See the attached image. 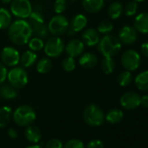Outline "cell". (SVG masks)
<instances>
[{
	"mask_svg": "<svg viewBox=\"0 0 148 148\" xmlns=\"http://www.w3.org/2000/svg\"><path fill=\"white\" fill-rule=\"evenodd\" d=\"M8 36L11 41L17 45H25L32 37V30L25 19H18L8 27Z\"/></svg>",
	"mask_w": 148,
	"mask_h": 148,
	"instance_id": "cell-1",
	"label": "cell"
},
{
	"mask_svg": "<svg viewBox=\"0 0 148 148\" xmlns=\"http://www.w3.org/2000/svg\"><path fill=\"white\" fill-rule=\"evenodd\" d=\"M98 50L104 57L116 56L121 50V42L113 35L106 34L98 44Z\"/></svg>",
	"mask_w": 148,
	"mask_h": 148,
	"instance_id": "cell-2",
	"label": "cell"
},
{
	"mask_svg": "<svg viewBox=\"0 0 148 148\" xmlns=\"http://www.w3.org/2000/svg\"><path fill=\"white\" fill-rule=\"evenodd\" d=\"M15 123L20 126H28L36 119V112L30 106H21L18 107L12 113Z\"/></svg>",
	"mask_w": 148,
	"mask_h": 148,
	"instance_id": "cell-3",
	"label": "cell"
},
{
	"mask_svg": "<svg viewBox=\"0 0 148 148\" xmlns=\"http://www.w3.org/2000/svg\"><path fill=\"white\" fill-rule=\"evenodd\" d=\"M7 80L15 89H22L28 83V73L22 66L13 67L7 73Z\"/></svg>",
	"mask_w": 148,
	"mask_h": 148,
	"instance_id": "cell-4",
	"label": "cell"
},
{
	"mask_svg": "<svg viewBox=\"0 0 148 148\" xmlns=\"http://www.w3.org/2000/svg\"><path fill=\"white\" fill-rule=\"evenodd\" d=\"M83 118L86 123L91 126H99L105 121L104 112L94 104H91L86 107L83 112Z\"/></svg>",
	"mask_w": 148,
	"mask_h": 148,
	"instance_id": "cell-5",
	"label": "cell"
},
{
	"mask_svg": "<svg viewBox=\"0 0 148 148\" xmlns=\"http://www.w3.org/2000/svg\"><path fill=\"white\" fill-rule=\"evenodd\" d=\"M64 50V43L59 36H53L48 38L44 45V51L49 58L59 57Z\"/></svg>",
	"mask_w": 148,
	"mask_h": 148,
	"instance_id": "cell-6",
	"label": "cell"
},
{
	"mask_svg": "<svg viewBox=\"0 0 148 148\" xmlns=\"http://www.w3.org/2000/svg\"><path fill=\"white\" fill-rule=\"evenodd\" d=\"M69 25L70 22L64 16L58 14L51 18L48 23L47 27L49 32L53 36H61L66 33L69 28Z\"/></svg>",
	"mask_w": 148,
	"mask_h": 148,
	"instance_id": "cell-7",
	"label": "cell"
},
{
	"mask_svg": "<svg viewBox=\"0 0 148 148\" xmlns=\"http://www.w3.org/2000/svg\"><path fill=\"white\" fill-rule=\"evenodd\" d=\"M32 12V5L29 0H12L11 2V12L20 19L28 18Z\"/></svg>",
	"mask_w": 148,
	"mask_h": 148,
	"instance_id": "cell-8",
	"label": "cell"
},
{
	"mask_svg": "<svg viewBox=\"0 0 148 148\" xmlns=\"http://www.w3.org/2000/svg\"><path fill=\"white\" fill-rule=\"evenodd\" d=\"M140 61L139 54L134 50L125 51L121 57V64L123 67L129 71L137 70L140 64Z\"/></svg>",
	"mask_w": 148,
	"mask_h": 148,
	"instance_id": "cell-9",
	"label": "cell"
},
{
	"mask_svg": "<svg viewBox=\"0 0 148 148\" xmlns=\"http://www.w3.org/2000/svg\"><path fill=\"white\" fill-rule=\"evenodd\" d=\"M1 61L5 66L14 67L19 64L20 53L19 51L12 46H5L3 48L1 54Z\"/></svg>",
	"mask_w": 148,
	"mask_h": 148,
	"instance_id": "cell-10",
	"label": "cell"
},
{
	"mask_svg": "<svg viewBox=\"0 0 148 148\" xmlns=\"http://www.w3.org/2000/svg\"><path fill=\"white\" fill-rule=\"evenodd\" d=\"M86 25H87V18L83 14H77L71 20L66 33L68 34V36L73 37L79 32H81L86 26Z\"/></svg>",
	"mask_w": 148,
	"mask_h": 148,
	"instance_id": "cell-11",
	"label": "cell"
},
{
	"mask_svg": "<svg viewBox=\"0 0 148 148\" xmlns=\"http://www.w3.org/2000/svg\"><path fill=\"white\" fill-rule=\"evenodd\" d=\"M120 105L127 110L137 108L140 106V96L134 92H127L121 96Z\"/></svg>",
	"mask_w": 148,
	"mask_h": 148,
	"instance_id": "cell-12",
	"label": "cell"
},
{
	"mask_svg": "<svg viewBox=\"0 0 148 148\" xmlns=\"http://www.w3.org/2000/svg\"><path fill=\"white\" fill-rule=\"evenodd\" d=\"M85 50V44L79 39H72L64 46V51L69 57L76 58L83 54Z\"/></svg>",
	"mask_w": 148,
	"mask_h": 148,
	"instance_id": "cell-13",
	"label": "cell"
},
{
	"mask_svg": "<svg viewBox=\"0 0 148 148\" xmlns=\"http://www.w3.org/2000/svg\"><path fill=\"white\" fill-rule=\"evenodd\" d=\"M138 38L137 31L129 25L123 26L119 32V39L125 45H132Z\"/></svg>",
	"mask_w": 148,
	"mask_h": 148,
	"instance_id": "cell-14",
	"label": "cell"
},
{
	"mask_svg": "<svg viewBox=\"0 0 148 148\" xmlns=\"http://www.w3.org/2000/svg\"><path fill=\"white\" fill-rule=\"evenodd\" d=\"M82 39H83L84 44H86L87 46L89 47L95 46L99 44L100 40L99 33L94 28H88L83 32Z\"/></svg>",
	"mask_w": 148,
	"mask_h": 148,
	"instance_id": "cell-15",
	"label": "cell"
},
{
	"mask_svg": "<svg viewBox=\"0 0 148 148\" xmlns=\"http://www.w3.org/2000/svg\"><path fill=\"white\" fill-rule=\"evenodd\" d=\"M134 29L140 33H148V12H142L134 19Z\"/></svg>",
	"mask_w": 148,
	"mask_h": 148,
	"instance_id": "cell-16",
	"label": "cell"
},
{
	"mask_svg": "<svg viewBox=\"0 0 148 148\" xmlns=\"http://www.w3.org/2000/svg\"><path fill=\"white\" fill-rule=\"evenodd\" d=\"M98 57L92 52H86L80 55L79 59V64L81 67L85 69H92L95 67L98 64Z\"/></svg>",
	"mask_w": 148,
	"mask_h": 148,
	"instance_id": "cell-17",
	"label": "cell"
},
{
	"mask_svg": "<svg viewBox=\"0 0 148 148\" xmlns=\"http://www.w3.org/2000/svg\"><path fill=\"white\" fill-rule=\"evenodd\" d=\"M105 0H83L82 5L84 9L90 13H96L102 10Z\"/></svg>",
	"mask_w": 148,
	"mask_h": 148,
	"instance_id": "cell-18",
	"label": "cell"
},
{
	"mask_svg": "<svg viewBox=\"0 0 148 148\" xmlns=\"http://www.w3.org/2000/svg\"><path fill=\"white\" fill-rule=\"evenodd\" d=\"M37 58H38V56L35 53V51L32 50H27L22 55H20L19 63L22 65V67L29 68L36 63Z\"/></svg>",
	"mask_w": 148,
	"mask_h": 148,
	"instance_id": "cell-19",
	"label": "cell"
},
{
	"mask_svg": "<svg viewBox=\"0 0 148 148\" xmlns=\"http://www.w3.org/2000/svg\"><path fill=\"white\" fill-rule=\"evenodd\" d=\"M0 97L6 100H12L18 97L17 89L12 86L10 84L0 85Z\"/></svg>",
	"mask_w": 148,
	"mask_h": 148,
	"instance_id": "cell-20",
	"label": "cell"
},
{
	"mask_svg": "<svg viewBox=\"0 0 148 148\" xmlns=\"http://www.w3.org/2000/svg\"><path fill=\"white\" fill-rule=\"evenodd\" d=\"M25 136L29 142L38 143L41 139V132L38 127L30 125L25 131Z\"/></svg>",
	"mask_w": 148,
	"mask_h": 148,
	"instance_id": "cell-21",
	"label": "cell"
},
{
	"mask_svg": "<svg viewBox=\"0 0 148 148\" xmlns=\"http://www.w3.org/2000/svg\"><path fill=\"white\" fill-rule=\"evenodd\" d=\"M12 109L10 106H2L0 108V128H5L12 117Z\"/></svg>",
	"mask_w": 148,
	"mask_h": 148,
	"instance_id": "cell-22",
	"label": "cell"
},
{
	"mask_svg": "<svg viewBox=\"0 0 148 148\" xmlns=\"http://www.w3.org/2000/svg\"><path fill=\"white\" fill-rule=\"evenodd\" d=\"M135 86L140 91H148V70L140 72L136 76Z\"/></svg>",
	"mask_w": 148,
	"mask_h": 148,
	"instance_id": "cell-23",
	"label": "cell"
},
{
	"mask_svg": "<svg viewBox=\"0 0 148 148\" xmlns=\"http://www.w3.org/2000/svg\"><path fill=\"white\" fill-rule=\"evenodd\" d=\"M12 22V18L11 12L4 7H0V30L8 28Z\"/></svg>",
	"mask_w": 148,
	"mask_h": 148,
	"instance_id": "cell-24",
	"label": "cell"
},
{
	"mask_svg": "<svg viewBox=\"0 0 148 148\" xmlns=\"http://www.w3.org/2000/svg\"><path fill=\"white\" fill-rule=\"evenodd\" d=\"M52 68V63L50 58H42L38 60L36 65L37 71L40 74H46L50 72Z\"/></svg>",
	"mask_w": 148,
	"mask_h": 148,
	"instance_id": "cell-25",
	"label": "cell"
},
{
	"mask_svg": "<svg viewBox=\"0 0 148 148\" xmlns=\"http://www.w3.org/2000/svg\"><path fill=\"white\" fill-rule=\"evenodd\" d=\"M123 117H124V114L120 109L113 108L106 113V115L105 116V119L111 124H116V123L120 122L123 119Z\"/></svg>",
	"mask_w": 148,
	"mask_h": 148,
	"instance_id": "cell-26",
	"label": "cell"
},
{
	"mask_svg": "<svg viewBox=\"0 0 148 148\" xmlns=\"http://www.w3.org/2000/svg\"><path fill=\"white\" fill-rule=\"evenodd\" d=\"M123 12V5L119 2H113L108 8V15L112 19L119 18Z\"/></svg>",
	"mask_w": 148,
	"mask_h": 148,
	"instance_id": "cell-27",
	"label": "cell"
},
{
	"mask_svg": "<svg viewBox=\"0 0 148 148\" xmlns=\"http://www.w3.org/2000/svg\"><path fill=\"white\" fill-rule=\"evenodd\" d=\"M29 20H28V23L30 24L31 27H34V26H37V25H43L45 24V18H44V16L42 15V13L36 10V11H32L31 15L29 16Z\"/></svg>",
	"mask_w": 148,
	"mask_h": 148,
	"instance_id": "cell-28",
	"label": "cell"
},
{
	"mask_svg": "<svg viewBox=\"0 0 148 148\" xmlns=\"http://www.w3.org/2000/svg\"><path fill=\"white\" fill-rule=\"evenodd\" d=\"M101 69L106 74L112 73L115 69V62L113 58L111 57H104L101 62Z\"/></svg>",
	"mask_w": 148,
	"mask_h": 148,
	"instance_id": "cell-29",
	"label": "cell"
},
{
	"mask_svg": "<svg viewBox=\"0 0 148 148\" xmlns=\"http://www.w3.org/2000/svg\"><path fill=\"white\" fill-rule=\"evenodd\" d=\"M32 35H34L35 37H38L42 39L47 38L50 33L47 25H45V24L32 27Z\"/></svg>",
	"mask_w": 148,
	"mask_h": 148,
	"instance_id": "cell-30",
	"label": "cell"
},
{
	"mask_svg": "<svg viewBox=\"0 0 148 148\" xmlns=\"http://www.w3.org/2000/svg\"><path fill=\"white\" fill-rule=\"evenodd\" d=\"M27 44H28V46H29L30 50H32L33 51H41L44 48V45H45V43H44L43 39L38 38V37L31 38Z\"/></svg>",
	"mask_w": 148,
	"mask_h": 148,
	"instance_id": "cell-31",
	"label": "cell"
},
{
	"mask_svg": "<svg viewBox=\"0 0 148 148\" xmlns=\"http://www.w3.org/2000/svg\"><path fill=\"white\" fill-rule=\"evenodd\" d=\"M132 82V74L129 71L125 70L120 72L118 76V83L120 86H127Z\"/></svg>",
	"mask_w": 148,
	"mask_h": 148,
	"instance_id": "cell-32",
	"label": "cell"
},
{
	"mask_svg": "<svg viewBox=\"0 0 148 148\" xmlns=\"http://www.w3.org/2000/svg\"><path fill=\"white\" fill-rule=\"evenodd\" d=\"M62 67L67 72L73 71L74 70H75V68H76L75 58H72V57H69L68 56L65 58H64V60L62 62Z\"/></svg>",
	"mask_w": 148,
	"mask_h": 148,
	"instance_id": "cell-33",
	"label": "cell"
},
{
	"mask_svg": "<svg viewBox=\"0 0 148 148\" xmlns=\"http://www.w3.org/2000/svg\"><path fill=\"white\" fill-rule=\"evenodd\" d=\"M112 29H113V25L110 21L105 20V21H102L98 25L97 31L99 32V33H101V34H108L112 31Z\"/></svg>",
	"mask_w": 148,
	"mask_h": 148,
	"instance_id": "cell-34",
	"label": "cell"
},
{
	"mask_svg": "<svg viewBox=\"0 0 148 148\" xmlns=\"http://www.w3.org/2000/svg\"><path fill=\"white\" fill-rule=\"evenodd\" d=\"M137 11H138V3L134 1V0L128 2L125 7V14L127 17H132L135 15Z\"/></svg>",
	"mask_w": 148,
	"mask_h": 148,
	"instance_id": "cell-35",
	"label": "cell"
},
{
	"mask_svg": "<svg viewBox=\"0 0 148 148\" xmlns=\"http://www.w3.org/2000/svg\"><path fill=\"white\" fill-rule=\"evenodd\" d=\"M67 8L66 0H55L53 4V10L56 14H62Z\"/></svg>",
	"mask_w": 148,
	"mask_h": 148,
	"instance_id": "cell-36",
	"label": "cell"
},
{
	"mask_svg": "<svg viewBox=\"0 0 148 148\" xmlns=\"http://www.w3.org/2000/svg\"><path fill=\"white\" fill-rule=\"evenodd\" d=\"M64 148H85L83 142L79 139L73 138L67 141L64 146Z\"/></svg>",
	"mask_w": 148,
	"mask_h": 148,
	"instance_id": "cell-37",
	"label": "cell"
},
{
	"mask_svg": "<svg viewBox=\"0 0 148 148\" xmlns=\"http://www.w3.org/2000/svg\"><path fill=\"white\" fill-rule=\"evenodd\" d=\"M45 148H63V143L58 138H51L46 143Z\"/></svg>",
	"mask_w": 148,
	"mask_h": 148,
	"instance_id": "cell-38",
	"label": "cell"
},
{
	"mask_svg": "<svg viewBox=\"0 0 148 148\" xmlns=\"http://www.w3.org/2000/svg\"><path fill=\"white\" fill-rule=\"evenodd\" d=\"M7 73L8 71L6 66L2 62H0V85L5 83V81L7 79Z\"/></svg>",
	"mask_w": 148,
	"mask_h": 148,
	"instance_id": "cell-39",
	"label": "cell"
},
{
	"mask_svg": "<svg viewBox=\"0 0 148 148\" xmlns=\"http://www.w3.org/2000/svg\"><path fill=\"white\" fill-rule=\"evenodd\" d=\"M86 148H104V144L99 139H93L86 145Z\"/></svg>",
	"mask_w": 148,
	"mask_h": 148,
	"instance_id": "cell-40",
	"label": "cell"
},
{
	"mask_svg": "<svg viewBox=\"0 0 148 148\" xmlns=\"http://www.w3.org/2000/svg\"><path fill=\"white\" fill-rule=\"evenodd\" d=\"M140 106L145 108H148V95H144L140 97Z\"/></svg>",
	"mask_w": 148,
	"mask_h": 148,
	"instance_id": "cell-41",
	"label": "cell"
},
{
	"mask_svg": "<svg viewBox=\"0 0 148 148\" xmlns=\"http://www.w3.org/2000/svg\"><path fill=\"white\" fill-rule=\"evenodd\" d=\"M141 51H142V53L145 57L148 58V42L142 44V45H141Z\"/></svg>",
	"mask_w": 148,
	"mask_h": 148,
	"instance_id": "cell-42",
	"label": "cell"
},
{
	"mask_svg": "<svg viewBox=\"0 0 148 148\" xmlns=\"http://www.w3.org/2000/svg\"><path fill=\"white\" fill-rule=\"evenodd\" d=\"M8 135L12 138H18V132L15 129L13 128H10L8 131Z\"/></svg>",
	"mask_w": 148,
	"mask_h": 148,
	"instance_id": "cell-43",
	"label": "cell"
},
{
	"mask_svg": "<svg viewBox=\"0 0 148 148\" xmlns=\"http://www.w3.org/2000/svg\"><path fill=\"white\" fill-rule=\"evenodd\" d=\"M26 148H43V146L41 145H30Z\"/></svg>",
	"mask_w": 148,
	"mask_h": 148,
	"instance_id": "cell-44",
	"label": "cell"
},
{
	"mask_svg": "<svg viewBox=\"0 0 148 148\" xmlns=\"http://www.w3.org/2000/svg\"><path fill=\"white\" fill-rule=\"evenodd\" d=\"M1 1H2L4 4H10V3L12 1V0H1Z\"/></svg>",
	"mask_w": 148,
	"mask_h": 148,
	"instance_id": "cell-45",
	"label": "cell"
},
{
	"mask_svg": "<svg viewBox=\"0 0 148 148\" xmlns=\"http://www.w3.org/2000/svg\"><path fill=\"white\" fill-rule=\"evenodd\" d=\"M134 1H136L137 3H139V2H143V1H145V0H134Z\"/></svg>",
	"mask_w": 148,
	"mask_h": 148,
	"instance_id": "cell-46",
	"label": "cell"
}]
</instances>
